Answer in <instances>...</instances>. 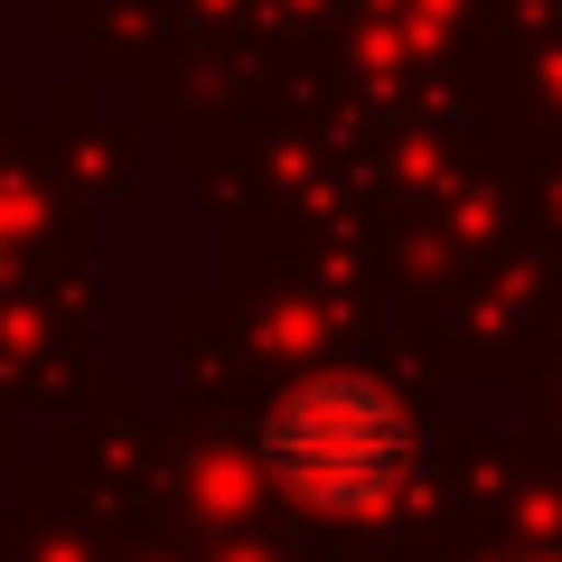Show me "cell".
I'll return each mask as SVG.
<instances>
[{
  "label": "cell",
  "instance_id": "2",
  "mask_svg": "<svg viewBox=\"0 0 562 562\" xmlns=\"http://www.w3.org/2000/svg\"><path fill=\"white\" fill-rule=\"evenodd\" d=\"M535 562H562V553H535Z\"/></svg>",
  "mask_w": 562,
  "mask_h": 562
},
{
  "label": "cell",
  "instance_id": "1",
  "mask_svg": "<svg viewBox=\"0 0 562 562\" xmlns=\"http://www.w3.org/2000/svg\"><path fill=\"white\" fill-rule=\"evenodd\" d=\"M262 479L310 516H384L422 469V422L375 375H301L254 431Z\"/></svg>",
  "mask_w": 562,
  "mask_h": 562
}]
</instances>
